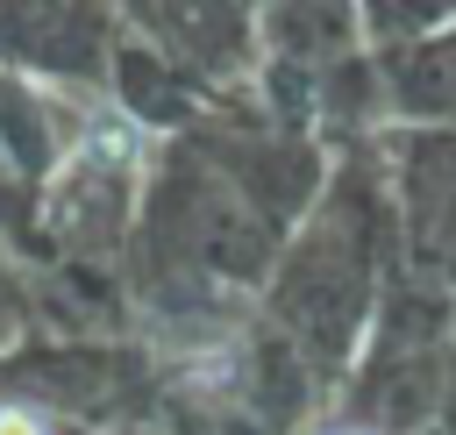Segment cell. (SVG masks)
I'll return each instance as SVG.
<instances>
[{
  "label": "cell",
  "instance_id": "cell-1",
  "mask_svg": "<svg viewBox=\"0 0 456 435\" xmlns=\"http://www.w3.org/2000/svg\"><path fill=\"white\" fill-rule=\"evenodd\" d=\"M0 435H50V428H43L28 406H0Z\"/></svg>",
  "mask_w": 456,
  "mask_h": 435
}]
</instances>
